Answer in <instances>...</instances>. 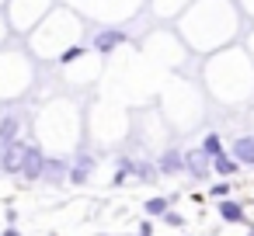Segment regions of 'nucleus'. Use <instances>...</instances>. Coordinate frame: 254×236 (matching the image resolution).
Instances as JSON below:
<instances>
[{
  "mask_svg": "<svg viewBox=\"0 0 254 236\" xmlns=\"http://www.w3.org/2000/svg\"><path fill=\"white\" fill-rule=\"evenodd\" d=\"M42 167H46V156L39 146H25V163H21V177L28 181H39L42 177Z\"/></svg>",
  "mask_w": 254,
  "mask_h": 236,
  "instance_id": "nucleus-1",
  "label": "nucleus"
},
{
  "mask_svg": "<svg viewBox=\"0 0 254 236\" xmlns=\"http://www.w3.org/2000/svg\"><path fill=\"white\" fill-rule=\"evenodd\" d=\"M21 163H25V142H11L4 146V153H0V167H4L7 174H21Z\"/></svg>",
  "mask_w": 254,
  "mask_h": 236,
  "instance_id": "nucleus-2",
  "label": "nucleus"
},
{
  "mask_svg": "<svg viewBox=\"0 0 254 236\" xmlns=\"http://www.w3.org/2000/svg\"><path fill=\"white\" fill-rule=\"evenodd\" d=\"M185 174L188 177H205L209 174V156L202 149H188L185 153Z\"/></svg>",
  "mask_w": 254,
  "mask_h": 236,
  "instance_id": "nucleus-3",
  "label": "nucleus"
},
{
  "mask_svg": "<svg viewBox=\"0 0 254 236\" xmlns=\"http://www.w3.org/2000/svg\"><path fill=\"white\" fill-rule=\"evenodd\" d=\"M230 156H233L237 163H244V167H254V136H237Z\"/></svg>",
  "mask_w": 254,
  "mask_h": 236,
  "instance_id": "nucleus-4",
  "label": "nucleus"
},
{
  "mask_svg": "<svg viewBox=\"0 0 254 236\" xmlns=\"http://www.w3.org/2000/svg\"><path fill=\"white\" fill-rule=\"evenodd\" d=\"M157 174H185V153H178V149H167V153L160 156V167H157Z\"/></svg>",
  "mask_w": 254,
  "mask_h": 236,
  "instance_id": "nucleus-5",
  "label": "nucleus"
},
{
  "mask_svg": "<svg viewBox=\"0 0 254 236\" xmlns=\"http://www.w3.org/2000/svg\"><path fill=\"white\" fill-rule=\"evenodd\" d=\"M18 132H21L18 115H4V118H0V142H4V146L18 142Z\"/></svg>",
  "mask_w": 254,
  "mask_h": 236,
  "instance_id": "nucleus-6",
  "label": "nucleus"
},
{
  "mask_svg": "<svg viewBox=\"0 0 254 236\" xmlns=\"http://www.w3.org/2000/svg\"><path fill=\"white\" fill-rule=\"evenodd\" d=\"M237 167H240V163H237L230 153H219V156H212V160H209V170H216V174H223V177H233V174H237Z\"/></svg>",
  "mask_w": 254,
  "mask_h": 236,
  "instance_id": "nucleus-7",
  "label": "nucleus"
},
{
  "mask_svg": "<svg viewBox=\"0 0 254 236\" xmlns=\"http://www.w3.org/2000/svg\"><path fill=\"white\" fill-rule=\"evenodd\" d=\"M126 42V32H101L98 39H94V49L98 52H108V49H115V46H122Z\"/></svg>",
  "mask_w": 254,
  "mask_h": 236,
  "instance_id": "nucleus-8",
  "label": "nucleus"
},
{
  "mask_svg": "<svg viewBox=\"0 0 254 236\" xmlns=\"http://www.w3.org/2000/svg\"><path fill=\"white\" fill-rule=\"evenodd\" d=\"M91 170H94V160H91L87 153H80V156H77V167L70 170V181H73V184H84Z\"/></svg>",
  "mask_w": 254,
  "mask_h": 236,
  "instance_id": "nucleus-9",
  "label": "nucleus"
},
{
  "mask_svg": "<svg viewBox=\"0 0 254 236\" xmlns=\"http://www.w3.org/2000/svg\"><path fill=\"white\" fill-rule=\"evenodd\" d=\"M219 215H223L226 222H244V208H240L237 201H230V198L219 201Z\"/></svg>",
  "mask_w": 254,
  "mask_h": 236,
  "instance_id": "nucleus-10",
  "label": "nucleus"
},
{
  "mask_svg": "<svg viewBox=\"0 0 254 236\" xmlns=\"http://www.w3.org/2000/svg\"><path fill=\"white\" fill-rule=\"evenodd\" d=\"M63 174H66V160H46V167H42V177L56 181V177H63Z\"/></svg>",
  "mask_w": 254,
  "mask_h": 236,
  "instance_id": "nucleus-11",
  "label": "nucleus"
},
{
  "mask_svg": "<svg viewBox=\"0 0 254 236\" xmlns=\"http://www.w3.org/2000/svg\"><path fill=\"white\" fill-rule=\"evenodd\" d=\"M202 153H205L209 160H212V156H219V153H223V142H219V136H205V139H202Z\"/></svg>",
  "mask_w": 254,
  "mask_h": 236,
  "instance_id": "nucleus-12",
  "label": "nucleus"
},
{
  "mask_svg": "<svg viewBox=\"0 0 254 236\" xmlns=\"http://www.w3.org/2000/svg\"><path fill=\"white\" fill-rule=\"evenodd\" d=\"M167 212V198H150L146 201V215H164Z\"/></svg>",
  "mask_w": 254,
  "mask_h": 236,
  "instance_id": "nucleus-13",
  "label": "nucleus"
},
{
  "mask_svg": "<svg viewBox=\"0 0 254 236\" xmlns=\"http://www.w3.org/2000/svg\"><path fill=\"white\" fill-rule=\"evenodd\" d=\"M129 174H132V160H122V163H119V170H115V177H112V181H115V184H122V181H126V177H129Z\"/></svg>",
  "mask_w": 254,
  "mask_h": 236,
  "instance_id": "nucleus-14",
  "label": "nucleus"
},
{
  "mask_svg": "<svg viewBox=\"0 0 254 236\" xmlns=\"http://www.w3.org/2000/svg\"><path fill=\"white\" fill-rule=\"evenodd\" d=\"M209 194H212V198H219V201H223V198H226V194H230V184H216V188H212V191H209Z\"/></svg>",
  "mask_w": 254,
  "mask_h": 236,
  "instance_id": "nucleus-15",
  "label": "nucleus"
},
{
  "mask_svg": "<svg viewBox=\"0 0 254 236\" xmlns=\"http://www.w3.org/2000/svg\"><path fill=\"white\" fill-rule=\"evenodd\" d=\"M164 222H167V226H181L185 219H181L178 212H171V208H167V212H164Z\"/></svg>",
  "mask_w": 254,
  "mask_h": 236,
  "instance_id": "nucleus-16",
  "label": "nucleus"
},
{
  "mask_svg": "<svg viewBox=\"0 0 254 236\" xmlns=\"http://www.w3.org/2000/svg\"><path fill=\"white\" fill-rule=\"evenodd\" d=\"M80 52H84V49H66V52H63V56H60V63H73V59H77V56H80Z\"/></svg>",
  "mask_w": 254,
  "mask_h": 236,
  "instance_id": "nucleus-17",
  "label": "nucleus"
},
{
  "mask_svg": "<svg viewBox=\"0 0 254 236\" xmlns=\"http://www.w3.org/2000/svg\"><path fill=\"white\" fill-rule=\"evenodd\" d=\"M139 236H153V229H150V222H143V226H139Z\"/></svg>",
  "mask_w": 254,
  "mask_h": 236,
  "instance_id": "nucleus-18",
  "label": "nucleus"
}]
</instances>
